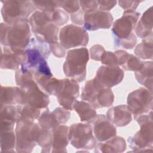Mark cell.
I'll return each mask as SVG.
<instances>
[{"mask_svg":"<svg viewBox=\"0 0 153 153\" xmlns=\"http://www.w3.org/2000/svg\"><path fill=\"white\" fill-rule=\"evenodd\" d=\"M69 139L76 149H92L97 144L92 126L88 123H75L69 127Z\"/></svg>","mask_w":153,"mask_h":153,"instance_id":"obj_10","label":"cell"},{"mask_svg":"<svg viewBox=\"0 0 153 153\" xmlns=\"http://www.w3.org/2000/svg\"><path fill=\"white\" fill-rule=\"evenodd\" d=\"M73 109L78 114L80 120L85 123H93L97 117L95 109L87 102L76 100L73 106Z\"/></svg>","mask_w":153,"mask_h":153,"instance_id":"obj_27","label":"cell"},{"mask_svg":"<svg viewBox=\"0 0 153 153\" xmlns=\"http://www.w3.org/2000/svg\"><path fill=\"white\" fill-rule=\"evenodd\" d=\"M84 12L80 10L77 13L71 14V21L76 25H84Z\"/></svg>","mask_w":153,"mask_h":153,"instance_id":"obj_42","label":"cell"},{"mask_svg":"<svg viewBox=\"0 0 153 153\" xmlns=\"http://www.w3.org/2000/svg\"><path fill=\"white\" fill-rule=\"evenodd\" d=\"M118 61V66H121L124 71L137 72L141 69L143 62L133 54L128 53L126 51L119 50L115 51Z\"/></svg>","mask_w":153,"mask_h":153,"instance_id":"obj_23","label":"cell"},{"mask_svg":"<svg viewBox=\"0 0 153 153\" xmlns=\"http://www.w3.org/2000/svg\"><path fill=\"white\" fill-rule=\"evenodd\" d=\"M89 60V53L86 48L69 50L63 65L65 76L78 82H82L86 77V66Z\"/></svg>","mask_w":153,"mask_h":153,"instance_id":"obj_6","label":"cell"},{"mask_svg":"<svg viewBox=\"0 0 153 153\" xmlns=\"http://www.w3.org/2000/svg\"><path fill=\"white\" fill-rule=\"evenodd\" d=\"M106 117L115 127H124L132 120L131 113L126 105L110 108L106 112Z\"/></svg>","mask_w":153,"mask_h":153,"instance_id":"obj_20","label":"cell"},{"mask_svg":"<svg viewBox=\"0 0 153 153\" xmlns=\"http://www.w3.org/2000/svg\"><path fill=\"white\" fill-rule=\"evenodd\" d=\"M40 128L35 121L20 120L15 129L16 152H31L36 145V138Z\"/></svg>","mask_w":153,"mask_h":153,"instance_id":"obj_7","label":"cell"},{"mask_svg":"<svg viewBox=\"0 0 153 153\" xmlns=\"http://www.w3.org/2000/svg\"><path fill=\"white\" fill-rule=\"evenodd\" d=\"M25 51H14L8 47L2 46L0 67L2 69L17 70L24 63Z\"/></svg>","mask_w":153,"mask_h":153,"instance_id":"obj_19","label":"cell"},{"mask_svg":"<svg viewBox=\"0 0 153 153\" xmlns=\"http://www.w3.org/2000/svg\"><path fill=\"white\" fill-rule=\"evenodd\" d=\"M51 52L57 57L62 58L66 55V49L61 45L60 42H56L48 44Z\"/></svg>","mask_w":153,"mask_h":153,"instance_id":"obj_37","label":"cell"},{"mask_svg":"<svg viewBox=\"0 0 153 153\" xmlns=\"http://www.w3.org/2000/svg\"><path fill=\"white\" fill-rule=\"evenodd\" d=\"M28 19H20L8 24L1 23V44L14 51H24L30 41Z\"/></svg>","mask_w":153,"mask_h":153,"instance_id":"obj_3","label":"cell"},{"mask_svg":"<svg viewBox=\"0 0 153 153\" xmlns=\"http://www.w3.org/2000/svg\"><path fill=\"white\" fill-rule=\"evenodd\" d=\"M32 2L38 10L51 13L62 8L63 1H32Z\"/></svg>","mask_w":153,"mask_h":153,"instance_id":"obj_32","label":"cell"},{"mask_svg":"<svg viewBox=\"0 0 153 153\" xmlns=\"http://www.w3.org/2000/svg\"><path fill=\"white\" fill-rule=\"evenodd\" d=\"M51 151L52 152H67L66 146L68 145L69 127L61 124L51 130Z\"/></svg>","mask_w":153,"mask_h":153,"instance_id":"obj_21","label":"cell"},{"mask_svg":"<svg viewBox=\"0 0 153 153\" xmlns=\"http://www.w3.org/2000/svg\"><path fill=\"white\" fill-rule=\"evenodd\" d=\"M52 131L40 128L36 138V143L41 147V152H50L51 151Z\"/></svg>","mask_w":153,"mask_h":153,"instance_id":"obj_31","label":"cell"},{"mask_svg":"<svg viewBox=\"0 0 153 153\" xmlns=\"http://www.w3.org/2000/svg\"><path fill=\"white\" fill-rule=\"evenodd\" d=\"M139 17L140 13L135 10H124L122 17L115 21L111 30L115 47L121 41L136 36L133 30Z\"/></svg>","mask_w":153,"mask_h":153,"instance_id":"obj_8","label":"cell"},{"mask_svg":"<svg viewBox=\"0 0 153 153\" xmlns=\"http://www.w3.org/2000/svg\"><path fill=\"white\" fill-rule=\"evenodd\" d=\"M152 60L143 62L141 69L134 73L137 82L151 93H152Z\"/></svg>","mask_w":153,"mask_h":153,"instance_id":"obj_28","label":"cell"},{"mask_svg":"<svg viewBox=\"0 0 153 153\" xmlns=\"http://www.w3.org/2000/svg\"><path fill=\"white\" fill-rule=\"evenodd\" d=\"M62 8L67 13L71 14L77 13L81 10L79 1H63Z\"/></svg>","mask_w":153,"mask_h":153,"instance_id":"obj_36","label":"cell"},{"mask_svg":"<svg viewBox=\"0 0 153 153\" xmlns=\"http://www.w3.org/2000/svg\"><path fill=\"white\" fill-rule=\"evenodd\" d=\"M40 116V109L27 105H22L20 120L35 121Z\"/></svg>","mask_w":153,"mask_h":153,"instance_id":"obj_33","label":"cell"},{"mask_svg":"<svg viewBox=\"0 0 153 153\" xmlns=\"http://www.w3.org/2000/svg\"><path fill=\"white\" fill-rule=\"evenodd\" d=\"M23 104V93L19 87H1V106Z\"/></svg>","mask_w":153,"mask_h":153,"instance_id":"obj_22","label":"cell"},{"mask_svg":"<svg viewBox=\"0 0 153 153\" xmlns=\"http://www.w3.org/2000/svg\"><path fill=\"white\" fill-rule=\"evenodd\" d=\"M152 34L143 39L135 48L134 53L137 57L144 60H152Z\"/></svg>","mask_w":153,"mask_h":153,"instance_id":"obj_29","label":"cell"},{"mask_svg":"<svg viewBox=\"0 0 153 153\" xmlns=\"http://www.w3.org/2000/svg\"><path fill=\"white\" fill-rule=\"evenodd\" d=\"M113 17L111 13L99 9L84 13V28L87 30H97L109 29L113 24Z\"/></svg>","mask_w":153,"mask_h":153,"instance_id":"obj_15","label":"cell"},{"mask_svg":"<svg viewBox=\"0 0 153 153\" xmlns=\"http://www.w3.org/2000/svg\"><path fill=\"white\" fill-rule=\"evenodd\" d=\"M142 1H119V5L125 10H135Z\"/></svg>","mask_w":153,"mask_h":153,"instance_id":"obj_40","label":"cell"},{"mask_svg":"<svg viewBox=\"0 0 153 153\" xmlns=\"http://www.w3.org/2000/svg\"><path fill=\"white\" fill-rule=\"evenodd\" d=\"M100 62L106 66H118V61L117 54L111 51H105L101 56Z\"/></svg>","mask_w":153,"mask_h":153,"instance_id":"obj_35","label":"cell"},{"mask_svg":"<svg viewBox=\"0 0 153 153\" xmlns=\"http://www.w3.org/2000/svg\"><path fill=\"white\" fill-rule=\"evenodd\" d=\"M50 49L47 43L35 38L30 41L25 50V59L21 67L30 71L33 76L47 75L53 76L46 60L50 56Z\"/></svg>","mask_w":153,"mask_h":153,"instance_id":"obj_2","label":"cell"},{"mask_svg":"<svg viewBox=\"0 0 153 153\" xmlns=\"http://www.w3.org/2000/svg\"><path fill=\"white\" fill-rule=\"evenodd\" d=\"M93 124V133L96 140L99 142L106 141L117 134L115 126L103 114L97 115Z\"/></svg>","mask_w":153,"mask_h":153,"instance_id":"obj_17","label":"cell"},{"mask_svg":"<svg viewBox=\"0 0 153 153\" xmlns=\"http://www.w3.org/2000/svg\"><path fill=\"white\" fill-rule=\"evenodd\" d=\"M79 96V86L77 81L71 78L62 79L60 85L56 94L60 106L72 110L74 103Z\"/></svg>","mask_w":153,"mask_h":153,"instance_id":"obj_13","label":"cell"},{"mask_svg":"<svg viewBox=\"0 0 153 153\" xmlns=\"http://www.w3.org/2000/svg\"><path fill=\"white\" fill-rule=\"evenodd\" d=\"M98 9L103 11L111 10L117 3V1H97Z\"/></svg>","mask_w":153,"mask_h":153,"instance_id":"obj_41","label":"cell"},{"mask_svg":"<svg viewBox=\"0 0 153 153\" xmlns=\"http://www.w3.org/2000/svg\"><path fill=\"white\" fill-rule=\"evenodd\" d=\"M124 76V71L119 66L105 65L98 69L94 78L102 85L111 88L120 84Z\"/></svg>","mask_w":153,"mask_h":153,"instance_id":"obj_16","label":"cell"},{"mask_svg":"<svg viewBox=\"0 0 153 153\" xmlns=\"http://www.w3.org/2000/svg\"><path fill=\"white\" fill-rule=\"evenodd\" d=\"M15 79L17 85L23 93V105H27L39 109L48 107L50 103L49 96L38 87L30 71L19 68L16 72Z\"/></svg>","mask_w":153,"mask_h":153,"instance_id":"obj_1","label":"cell"},{"mask_svg":"<svg viewBox=\"0 0 153 153\" xmlns=\"http://www.w3.org/2000/svg\"><path fill=\"white\" fill-rule=\"evenodd\" d=\"M22 105H13L1 106L0 120L12 121L15 124L20 120L21 117Z\"/></svg>","mask_w":153,"mask_h":153,"instance_id":"obj_30","label":"cell"},{"mask_svg":"<svg viewBox=\"0 0 153 153\" xmlns=\"http://www.w3.org/2000/svg\"><path fill=\"white\" fill-rule=\"evenodd\" d=\"M126 149V143L124 138L114 136L106 141L99 142L94 147L95 152H123Z\"/></svg>","mask_w":153,"mask_h":153,"instance_id":"obj_25","label":"cell"},{"mask_svg":"<svg viewBox=\"0 0 153 153\" xmlns=\"http://www.w3.org/2000/svg\"><path fill=\"white\" fill-rule=\"evenodd\" d=\"M81 99L89 103L94 109H97L112 106L114 96L111 88L102 85L94 78L85 83Z\"/></svg>","mask_w":153,"mask_h":153,"instance_id":"obj_4","label":"cell"},{"mask_svg":"<svg viewBox=\"0 0 153 153\" xmlns=\"http://www.w3.org/2000/svg\"><path fill=\"white\" fill-rule=\"evenodd\" d=\"M127 103V108L134 118L152 110V94L146 88L140 87L128 94Z\"/></svg>","mask_w":153,"mask_h":153,"instance_id":"obj_11","label":"cell"},{"mask_svg":"<svg viewBox=\"0 0 153 153\" xmlns=\"http://www.w3.org/2000/svg\"><path fill=\"white\" fill-rule=\"evenodd\" d=\"M1 14L5 23L11 24L20 19H28L37 9L32 1H1Z\"/></svg>","mask_w":153,"mask_h":153,"instance_id":"obj_9","label":"cell"},{"mask_svg":"<svg viewBox=\"0 0 153 153\" xmlns=\"http://www.w3.org/2000/svg\"><path fill=\"white\" fill-rule=\"evenodd\" d=\"M139 124L140 129L133 136L127 139L129 147L133 152L152 151V112L148 115H140L134 118Z\"/></svg>","mask_w":153,"mask_h":153,"instance_id":"obj_5","label":"cell"},{"mask_svg":"<svg viewBox=\"0 0 153 153\" xmlns=\"http://www.w3.org/2000/svg\"><path fill=\"white\" fill-rule=\"evenodd\" d=\"M59 39L61 45L66 50L87 46L89 36L84 27L71 24L63 26L60 29Z\"/></svg>","mask_w":153,"mask_h":153,"instance_id":"obj_12","label":"cell"},{"mask_svg":"<svg viewBox=\"0 0 153 153\" xmlns=\"http://www.w3.org/2000/svg\"><path fill=\"white\" fill-rule=\"evenodd\" d=\"M71 117V112L63 107H57L52 112L48 109L44 111L38 119L41 128L53 130L61 124L67 123Z\"/></svg>","mask_w":153,"mask_h":153,"instance_id":"obj_14","label":"cell"},{"mask_svg":"<svg viewBox=\"0 0 153 153\" xmlns=\"http://www.w3.org/2000/svg\"><path fill=\"white\" fill-rule=\"evenodd\" d=\"M153 10L152 7L148 8L142 14L140 19L137 22L134 32L137 36L144 39L152 34Z\"/></svg>","mask_w":153,"mask_h":153,"instance_id":"obj_24","label":"cell"},{"mask_svg":"<svg viewBox=\"0 0 153 153\" xmlns=\"http://www.w3.org/2000/svg\"><path fill=\"white\" fill-rule=\"evenodd\" d=\"M105 51V50L103 46L99 44L94 45L90 49V58L96 61H100L101 56Z\"/></svg>","mask_w":153,"mask_h":153,"instance_id":"obj_38","label":"cell"},{"mask_svg":"<svg viewBox=\"0 0 153 153\" xmlns=\"http://www.w3.org/2000/svg\"><path fill=\"white\" fill-rule=\"evenodd\" d=\"M51 22L57 26L66 24L69 20V16L65 11L58 8L51 14Z\"/></svg>","mask_w":153,"mask_h":153,"instance_id":"obj_34","label":"cell"},{"mask_svg":"<svg viewBox=\"0 0 153 153\" xmlns=\"http://www.w3.org/2000/svg\"><path fill=\"white\" fill-rule=\"evenodd\" d=\"M81 10L84 12H90L98 9L97 1H79Z\"/></svg>","mask_w":153,"mask_h":153,"instance_id":"obj_39","label":"cell"},{"mask_svg":"<svg viewBox=\"0 0 153 153\" xmlns=\"http://www.w3.org/2000/svg\"><path fill=\"white\" fill-rule=\"evenodd\" d=\"M51 13L36 10L29 19V22L31 31L33 33L35 38L42 32L46 26L52 22Z\"/></svg>","mask_w":153,"mask_h":153,"instance_id":"obj_26","label":"cell"},{"mask_svg":"<svg viewBox=\"0 0 153 153\" xmlns=\"http://www.w3.org/2000/svg\"><path fill=\"white\" fill-rule=\"evenodd\" d=\"M15 123L5 120H0L1 152H16V137L14 126Z\"/></svg>","mask_w":153,"mask_h":153,"instance_id":"obj_18","label":"cell"}]
</instances>
